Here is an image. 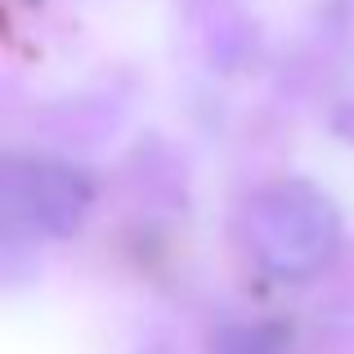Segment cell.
<instances>
[{
  "label": "cell",
  "instance_id": "6da1fadb",
  "mask_svg": "<svg viewBox=\"0 0 354 354\" xmlns=\"http://www.w3.org/2000/svg\"><path fill=\"white\" fill-rule=\"evenodd\" d=\"M242 234L251 256L274 278H310L332 260L341 220L332 198L301 180L269 184L242 211Z\"/></svg>",
  "mask_w": 354,
  "mask_h": 354
},
{
  "label": "cell",
  "instance_id": "7a4b0ae2",
  "mask_svg": "<svg viewBox=\"0 0 354 354\" xmlns=\"http://www.w3.org/2000/svg\"><path fill=\"white\" fill-rule=\"evenodd\" d=\"M5 207L50 234H72L90 207V180L59 162H9Z\"/></svg>",
  "mask_w": 354,
  "mask_h": 354
},
{
  "label": "cell",
  "instance_id": "3957f363",
  "mask_svg": "<svg viewBox=\"0 0 354 354\" xmlns=\"http://www.w3.org/2000/svg\"><path fill=\"white\" fill-rule=\"evenodd\" d=\"M211 354H283V350L256 328H225L211 341Z\"/></svg>",
  "mask_w": 354,
  "mask_h": 354
}]
</instances>
